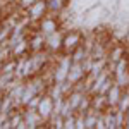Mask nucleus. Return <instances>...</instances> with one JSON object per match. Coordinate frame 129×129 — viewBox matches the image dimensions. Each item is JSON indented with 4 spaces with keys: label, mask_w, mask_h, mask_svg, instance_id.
<instances>
[{
    "label": "nucleus",
    "mask_w": 129,
    "mask_h": 129,
    "mask_svg": "<svg viewBox=\"0 0 129 129\" xmlns=\"http://www.w3.org/2000/svg\"><path fill=\"white\" fill-rule=\"evenodd\" d=\"M84 40V35L78 29H69L64 35V43H62V53H69L72 55V52L79 47Z\"/></svg>",
    "instance_id": "obj_1"
},
{
    "label": "nucleus",
    "mask_w": 129,
    "mask_h": 129,
    "mask_svg": "<svg viewBox=\"0 0 129 129\" xmlns=\"http://www.w3.org/2000/svg\"><path fill=\"white\" fill-rule=\"evenodd\" d=\"M64 35H66V29L60 28V29L53 31L45 36V50L48 53H62V43H64Z\"/></svg>",
    "instance_id": "obj_2"
},
{
    "label": "nucleus",
    "mask_w": 129,
    "mask_h": 129,
    "mask_svg": "<svg viewBox=\"0 0 129 129\" xmlns=\"http://www.w3.org/2000/svg\"><path fill=\"white\" fill-rule=\"evenodd\" d=\"M62 28V19H60L59 16L55 17V14H52V12H48L43 19L38 21V24H36V29L40 31L41 35H50V33H53V31H57Z\"/></svg>",
    "instance_id": "obj_3"
},
{
    "label": "nucleus",
    "mask_w": 129,
    "mask_h": 129,
    "mask_svg": "<svg viewBox=\"0 0 129 129\" xmlns=\"http://www.w3.org/2000/svg\"><path fill=\"white\" fill-rule=\"evenodd\" d=\"M48 14V7H47V0H36L29 9L24 12L26 19L33 22V24H38V21L43 19L45 16Z\"/></svg>",
    "instance_id": "obj_4"
},
{
    "label": "nucleus",
    "mask_w": 129,
    "mask_h": 129,
    "mask_svg": "<svg viewBox=\"0 0 129 129\" xmlns=\"http://www.w3.org/2000/svg\"><path fill=\"white\" fill-rule=\"evenodd\" d=\"M38 112H40V115L43 117L45 122H48L50 117L53 115V98L50 96L48 93H43L41 95V100H40V105H38Z\"/></svg>",
    "instance_id": "obj_5"
},
{
    "label": "nucleus",
    "mask_w": 129,
    "mask_h": 129,
    "mask_svg": "<svg viewBox=\"0 0 129 129\" xmlns=\"http://www.w3.org/2000/svg\"><path fill=\"white\" fill-rule=\"evenodd\" d=\"M86 78V71L83 69V64L81 62H72V66H71L69 69V74H67V81L72 83V84H76V83H79Z\"/></svg>",
    "instance_id": "obj_6"
},
{
    "label": "nucleus",
    "mask_w": 129,
    "mask_h": 129,
    "mask_svg": "<svg viewBox=\"0 0 129 129\" xmlns=\"http://www.w3.org/2000/svg\"><path fill=\"white\" fill-rule=\"evenodd\" d=\"M41 50H45V35H41L36 29L33 35H29V53L41 52Z\"/></svg>",
    "instance_id": "obj_7"
},
{
    "label": "nucleus",
    "mask_w": 129,
    "mask_h": 129,
    "mask_svg": "<svg viewBox=\"0 0 129 129\" xmlns=\"http://www.w3.org/2000/svg\"><path fill=\"white\" fill-rule=\"evenodd\" d=\"M122 91L124 88H120L119 84H112V88L107 91V103H109V107H117V103H119L120 96H122Z\"/></svg>",
    "instance_id": "obj_8"
},
{
    "label": "nucleus",
    "mask_w": 129,
    "mask_h": 129,
    "mask_svg": "<svg viewBox=\"0 0 129 129\" xmlns=\"http://www.w3.org/2000/svg\"><path fill=\"white\" fill-rule=\"evenodd\" d=\"M69 5V0H47V7H48V12L52 14H62L64 10L67 9Z\"/></svg>",
    "instance_id": "obj_9"
},
{
    "label": "nucleus",
    "mask_w": 129,
    "mask_h": 129,
    "mask_svg": "<svg viewBox=\"0 0 129 129\" xmlns=\"http://www.w3.org/2000/svg\"><path fill=\"white\" fill-rule=\"evenodd\" d=\"M84 95H86V93H83V91H79V89H72L69 95L66 96V100L71 103V107L78 112V109H79V105H81V102H83V98H84Z\"/></svg>",
    "instance_id": "obj_10"
},
{
    "label": "nucleus",
    "mask_w": 129,
    "mask_h": 129,
    "mask_svg": "<svg viewBox=\"0 0 129 129\" xmlns=\"http://www.w3.org/2000/svg\"><path fill=\"white\" fill-rule=\"evenodd\" d=\"M114 83L115 84H119L120 88H129V69L127 71H122V72H115L114 76Z\"/></svg>",
    "instance_id": "obj_11"
},
{
    "label": "nucleus",
    "mask_w": 129,
    "mask_h": 129,
    "mask_svg": "<svg viewBox=\"0 0 129 129\" xmlns=\"http://www.w3.org/2000/svg\"><path fill=\"white\" fill-rule=\"evenodd\" d=\"M86 57H89V52L86 50V47L81 43L78 48L72 52V62H83V60L86 59Z\"/></svg>",
    "instance_id": "obj_12"
},
{
    "label": "nucleus",
    "mask_w": 129,
    "mask_h": 129,
    "mask_svg": "<svg viewBox=\"0 0 129 129\" xmlns=\"http://www.w3.org/2000/svg\"><path fill=\"white\" fill-rule=\"evenodd\" d=\"M117 109L122 110V112H127V109H129V88H126L122 91V96H120L119 103H117Z\"/></svg>",
    "instance_id": "obj_13"
},
{
    "label": "nucleus",
    "mask_w": 129,
    "mask_h": 129,
    "mask_svg": "<svg viewBox=\"0 0 129 129\" xmlns=\"http://www.w3.org/2000/svg\"><path fill=\"white\" fill-rule=\"evenodd\" d=\"M35 2H36V0H17V2H16V7H17V10H21V12L24 14Z\"/></svg>",
    "instance_id": "obj_14"
},
{
    "label": "nucleus",
    "mask_w": 129,
    "mask_h": 129,
    "mask_svg": "<svg viewBox=\"0 0 129 129\" xmlns=\"http://www.w3.org/2000/svg\"><path fill=\"white\" fill-rule=\"evenodd\" d=\"M115 119H117V129H122L124 122H126V112H122L115 107Z\"/></svg>",
    "instance_id": "obj_15"
},
{
    "label": "nucleus",
    "mask_w": 129,
    "mask_h": 129,
    "mask_svg": "<svg viewBox=\"0 0 129 129\" xmlns=\"http://www.w3.org/2000/svg\"><path fill=\"white\" fill-rule=\"evenodd\" d=\"M64 129H76V112L64 119Z\"/></svg>",
    "instance_id": "obj_16"
},
{
    "label": "nucleus",
    "mask_w": 129,
    "mask_h": 129,
    "mask_svg": "<svg viewBox=\"0 0 129 129\" xmlns=\"http://www.w3.org/2000/svg\"><path fill=\"white\" fill-rule=\"evenodd\" d=\"M41 95H43V93H38V95H35V96L29 100V103H28L26 107H28V109H35V110H36V109H38V105H40Z\"/></svg>",
    "instance_id": "obj_17"
},
{
    "label": "nucleus",
    "mask_w": 129,
    "mask_h": 129,
    "mask_svg": "<svg viewBox=\"0 0 129 129\" xmlns=\"http://www.w3.org/2000/svg\"><path fill=\"white\" fill-rule=\"evenodd\" d=\"M2 69H4V60H0V74H2Z\"/></svg>",
    "instance_id": "obj_18"
},
{
    "label": "nucleus",
    "mask_w": 129,
    "mask_h": 129,
    "mask_svg": "<svg viewBox=\"0 0 129 129\" xmlns=\"http://www.w3.org/2000/svg\"><path fill=\"white\" fill-rule=\"evenodd\" d=\"M2 105H4V102H2V95H0V112H2Z\"/></svg>",
    "instance_id": "obj_19"
},
{
    "label": "nucleus",
    "mask_w": 129,
    "mask_h": 129,
    "mask_svg": "<svg viewBox=\"0 0 129 129\" xmlns=\"http://www.w3.org/2000/svg\"><path fill=\"white\" fill-rule=\"evenodd\" d=\"M9 2H12V4H14V2H17V0H9Z\"/></svg>",
    "instance_id": "obj_20"
},
{
    "label": "nucleus",
    "mask_w": 129,
    "mask_h": 129,
    "mask_svg": "<svg viewBox=\"0 0 129 129\" xmlns=\"http://www.w3.org/2000/svg\"><path fill=\"white\" fill-rule=\"evenodd\" d=\"M0 95H2V89H0Z\"/></svg>",
    "instance_id": "obj_21"
}]
</instances>
